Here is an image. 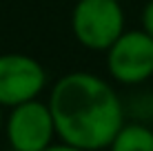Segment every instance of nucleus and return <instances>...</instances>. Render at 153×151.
Returning a JSON list of instances; mask_svg holds the SVG:
<instances>
[{"instance_id":"f257e3e1","label":"nucleus","mask_w":153,"mask_h":151,"mask_svg":"<svg viewBox=\"0 0 153 151\" xmlns=\"http://www.w3.org/2000/svg\"><path fill=\"white\" fill-rule=\"evenodd\" d=\"M49 109L62 142L87 151L109 149L124 124V105L104 78L89 71H71L51 87Z\"/></svg>"},{"instance_id":"f03ea898","label":"nucleus","mask_w":153,"mask_h":151,"mask_svg":"<svg viewBox=\"0 0 153 151\" xmlns=\"http://www.w3.org/2000/svg\"><path fill=\"white\" fill-rule=\"evenodd\" d=\"M69 22L78 45L102 54L126 29L124 9L118 0H76Z\"/></svg>"},{"instance_id":"7ed1b4c3","label":"nucleus","mask_w":153,"mask_h":151,"mask_svg":"<svg viewBox=\"0 0 153 151\" xmlns=\"http://www.w3.org/2000/svg\"><path fill=\"white\" fill-rule=\"evenodd\" d=\"M104 56L111 80L122 87H140L153 78V38L142 29H124Z\"/></svg>"},{"instance_id":"20e7f679","label":"nucleus","mask_w":153,"mask_h":151,"mask_svg":"<svg viewBox=\"0 0 153 151\" xmlns=\"http://www.w3.org/2000/svg\"><path fill=\"white\" fill-rule=\"evenodd\" d=\"M2 129L9 149L16 151H42L53 144V138L58 136L49 102L38 98L11 107Z\"/></svg>"},{"instance_id":"39448f33","label":"nucleus","mask_w":153,"mask_h":151,"mask_svg":"<svg viewBox=\"0 0 153 151\" xmlns=\"http://www.w3.org/2000/svg\"><path fill=\"white\" fill-rule=\"evenodd\" d=\"M47 87V71L33 56L27 54H0V107L11 109L16 105L36 100Z\"/></svg>"},{"instance_id":"423d86ee","label":"nucleus","mask_w":153,"mask_h":151,"mask_svg":"<svg viewBox=\"0 0 153 151\" xmlns=\"http://www.w3.org/2000/svg\"><path fill=\"white\" fill-rule=\"evenodd\" d=\"M109 151H153V127L144 122H124L111 140Z\"/></svg>"},{"instance_id":"0eeeda50","label":"nucleus","mask_w":153,"mask_h":151,"mask_svg":"<svg viewBox=\"0 0 153 151\" xmlns=\"http://www.w3.org/2000/svg\"><path fill=\"white\" fill-rule=\"evenodd\" d=\"M140 29L146 31V33L153 38V0H146L144 7H142V13H140Z\"/></svg>"},{"instance_id":"6e6552de","label":"nucleus","mask_w":153,"mask_h":151,"mask_svg":"<svg viewBox=\"0 0 153 151\" xmlns=\"http://www.w3.org/2000/svg\"><path fill=\"white\" fill-rule=\"evenodd\" d=\"M42 151H87V149H80V147H73V144H67V142H62L60 140V144H49L47 149H42Z\"/></svg>"},{"instance_id":"1a4fd4ad","label":"nucleus","mask_w":153,"mask_h":151,"mask_svg":"<svg viewBox=\"0 0 153 151\" xmlns=\"http://www.w3.org/2000/svg\"><path fill=\"white\" fill-rule=\"evenodd\" d=\"M4 127V116H2V107H0V129Z\"/></svg>"},{"instance_id":"9d476101","label":"nucleus","mask_w":153,"mask_h":151,"mask_svg":"<svg viewBox=\"0 0 153 151\" xmlns=\"http://www.w3.org/2000/svg\"><path fill=\"white\" fill-rule=\"evenodd\" d=\"M118 2H124V0H118Z\"/></svg>"},{"instance_id":"9b49d317","label":"nucleus","mask_w":153,"mask_h":151,"mask_svg":"<svg viewBox=\"0 0 153 151\" xmlns=\"http://www.w3.org/2000/svg\"><path fill=\"white\" fill-rule=\"evenodd\" d=\"M9 151H16V149H9Z\"/></svg>"}]
</instances>
